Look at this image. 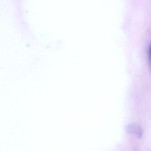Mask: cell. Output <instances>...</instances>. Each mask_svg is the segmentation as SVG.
Masks as SVG:
<instances>
[{
  "label": "cell",
  "instance_id": "6da1fadb",
  "mask_svg": "<svg viewBox=\"0 0 151 151\" xmlns=\"http://www.w3.org/2000/svg\"><path fill=\"white\" fill-rule=\"evenodd\" d=\"M127 130L129 133L136 135L140 137L142 136L143 130L141 127L135 124L129 125L127 127Z\"/></svg>",
  "mask_w": 151,
  "mask_h": 151
},
{
  "label": "cell",
  "instance_id": "7a4b0ae2",
  "mask_svg": "<svg viewBox=\"0 0 151 151\" xmlns=\"http://www.w3.org/2000/svg\"><path fill=\"white\" fill-rule=\"evenodd\" d=\"M149 63L150 70L151 73V44L149 50Z\"/></svg>",
  "mask_w": 151,
  "mask_h": 151
}]
</instances>
